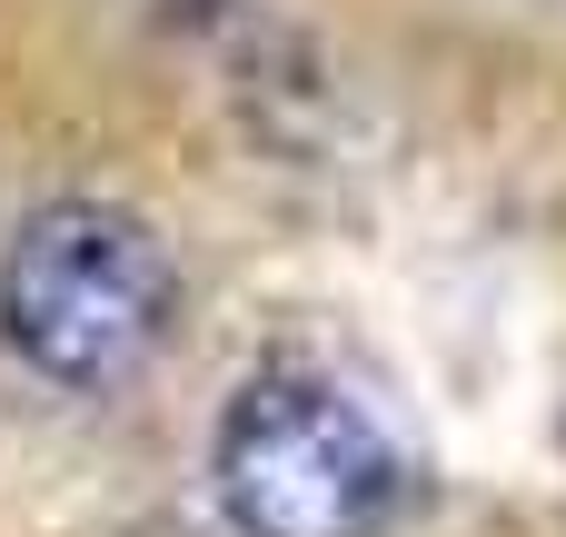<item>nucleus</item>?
<instances>
[{"instance_id":"nucleus-1","label":"nucleus","mask_w":566,"mask_h":537,"mask_svg":"<svg viewBox=\"0 0 566 537\" xmlns=\"http://www.w3.org/2000/svg\"><path fill=\"white\" fill-rule=\"evenodd\" d=\"M179 329V259L119 199H40L0 249V349L50 389H129Z\"/></svg>"},{"instance_id":"nucleus-2","label":"nucleus","mask_w":566,"mask_h":537,"mask_svg":"<svg viewBox=\"0 0 566 537\" xmlns=\"http://www.w3.org/2000/svg\"><path fill=\"white\" fill-rule=\"evenodd\" d=\"M209 498L229 537H388L408 508V458L328 369H259L219 409Z\"/></svg>"}]
</instances>
